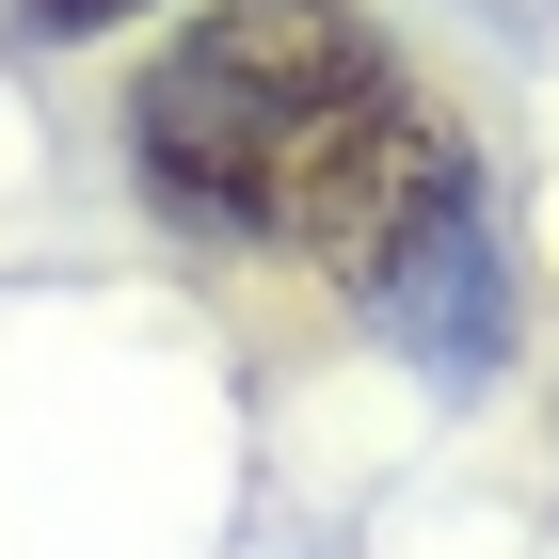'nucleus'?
I'll use <instances>...</instances> for the list:
<instances>
[{
    "label": "nucleus",
    "instance_id": "nucleus-2",
    "mask_svg": "<svg viewBox=\"0 0 559 559\" xmlns=\"http://www.w3.org/2000/svg\"><path fill=\"white\" fill-rule=\"evenodd\" d=\"M33 33H129V16H160V0H16Z\"/></svg>",
    "mask_w": 559,
    "mask_h": 559
},
{
    "label": "nucleus",
    "instance_id": "nucleus-1",
    "mask_svg": "<svg viewBox=\"0 0 559 559\" xmlns=\"http://www.w3.org/2000/svg\"><path fill=\"white\" fill-rule=\"evenodd\" d=\"M129 160L160 224H192L224 257H288L368 320L400 304L431 240L479 224V160L448 96L352 0H209L129 81Z\"/></svg>",
    "mask_w": 559,
    "mask_h": 559
}]
</instances>
